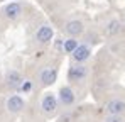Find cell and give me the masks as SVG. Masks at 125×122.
<instances>
[{
    "mask_svg": "<svg viewBox=\"0 0 125 122\" xmlns=\"http://www.w3.org/2000/svg\"><path fill=\"white\" fill-rule=\"evenodd\" d=\"M88 75V70L81 66V64H76V66H71L69 68V71H68V76H69V80L71 81H81Z\"/></svg>",
    "mask_w": 125,
    "mask_h": 122,
    "instance_id": "6da1fadb",
    "label": "cell"
},
{
    "mask_svg": "<svg viewBox=\"0 0 125 122\" xmlns=\"http://www.w3.org/2000/svg\"><path fill=\"white\" fill-rule=\"evenodd\" d=\"M125 110V103L122 100H110L106 103V112H108V115H120L122 112Z\"/></svg>",
    "mask_w": 125,
    "mask_h": 122,
    "instance_id": "7a4b0ae2",
    "label": "cell"
},
{
    "mask_svg": "<svg viewBox=\"0 0 125 122\" xmlns=\"http://www.w3.org/2000/svg\"><path fill=\"white\" fill-rule=\"evenodd\" d=\"M71 54H73V60H74V61L83 63V61H86L88 58H90L91 51H90V48H88V46H84V44H83V46H78Z\"/></svg>",
    "mask_w": 125,
    "mask_h": 122,
    "instance_id": "3957f363",
    "label": "cell"
},
{
    "mask_svg": "<svg viewBox=\"0 0 125 122\" xmlns=\"http://www.w3.org/2000/svg\"><path fill=\"white\" fill-rule=\"evenodd\" d=\"M7 109H9V112L17 114V112H21L22 109H24V100L19 95H14V97H10L7 100Z\"/></svg>",
    "mask_w": 125,
    "mask_h": 122,
    "instance_id": "277c9868",
    "label": "cell"
},
{
    "mask_svg": "<svg viewBox=\"0 0 125 122\" xmlns=\"http://www.w3.org/2000/svg\"><path fill=\"white\" fill-rule=\"evenodd\" d=\"M64 31H66L71 37H74V36H78V34L83 32V24H81L80 20H69V22L66 24Z\"/></svg>",
    "mask_w": 125,
    "mask_h": 122,
    "instance_id": "5b68a950",
    "label": "cell"
},
{
    "mask_svg": "<svg viewBox=\"0 0 125 122\" xmlns=\"http://www.w3.org/2000/svg\"><path fill=\"white\" fill-rule=\"evenodd\" d=\"M56 76H58V73H56L54 68H44L42 73H41L42 85H52V83L56 81Z\"/></svg>",
    "mask_w": 125,
    "mask_h": 122,
    "instance_id": "8992f818",
    "label": "cell"
},
{
    "mask_svg": "<svg viewBox=\"0 0 125 122\" xmlns=\"http://www.w3.org/2000/svg\"><path fill=\"white\" fill-rule=\"evenodd\" d=\"M21 12H22V7H21V3H17V2L9 3V5L5 7V10H3L5 17H9V19H17V17L21 15Z\"/></svg>",
    "mask_w": 125,
    "mask_h": 122,
    "instance_id": "52a82bcc",
    "label": "cell"
},
{
    "mask_svg": "<svg viewBox=\"0 0 125 122\" xmlns=\"http://www.w3.org/2000/svg\"><path fill=\"white\" fill-rule=\"evenodd\" d=\"M56 105H58V102H56V97H54V95H51V93H47V95L42 98V103H41L42 110H44V112H47V114L54 112Z\"/></svg>",
    "mask_w": 125,
    "mask_h": 122,
    "instance_id": "ba28073f",
    "label": "cell"
},
{
    "mask_svg": "<svg viewBox=\"0 0 125 122\" xmlns=\"http://www.w3.org/2000/svg\"><path fill=\"white\" fill-rule=\"evenodd\" d=\"M36 37H37V41H39V42H42V44L49 42V41L52 39V29H51L49 25H42L41 29L37 31Z\"/></svg>",
    "mask_w": 125,
    "mask_h": 122,
    "instance_id": "9c48e42d",
    "label": "cell"
},
{
    "mask_svg": "<svg viewBox=\"0 0 125 122\" xmlns=\"http://www.w3.org/2000/svg\"><path fill=\"white\" fill-rule=\"evenodd\" d=\"M59 98L64 105H71L74 102V92L69 88V86H62L59 90Z\"/></svg>",
    "mask_w": 125,
    "mask_h": 122,
    "instance_id": "30bf717a",
    "label": "cell"
},
{
    "mask_svg": "<svg viewBox=\"0 0 125 122\" xmlns=\"http://www.w3.org/2000/svg\"><path fill=\"white\" fill-rule=\"evenodd\" d=\"M7 85H9L10 88H17V86H21V85H22L21 73H17V71H10V73L7 75Z\"/></svg>",
    "mask_w": 125,
    "mask_h": 122,
    "instance_id": "8fae6325",
    "label": "cell"
},
{
    "mask_svg": "<svg viewBox=\"0 0 125 122\" xmlns=\"http://www.w3.org/2000/svg\"><path fill=\"white\" fill-rule=\"evenodd\" d=\"M76 48H78V41L74 37H69L68 41H64V51L66 53H73Z\"/></svg>",
    "mask_w": 125,
    "mask_h": 122,
    "instance_id": "7c38bea8",
    "label": "cell"
},
{
    "mask_svg": "<svg viewBox=\"0 0 125 122\" xmlns=\"http://www.w3.org/2000/svg\"><path fill=\"white\" fill-rule=\"evenodd\" d=\"M118 31H120V22H118V20H112V22H108V25H106V32H108L110 36L117 34Z\"/></svg>",
    "mask_w": 125,
    "mask_h": 122,
    "instance_id": "4fadbf2b",
    "label": "cell"
},
{
    "mask_svg": "<svg viewBox=\"0 0 125 122\" xmlns=\"http://www.w3.org/2000/svg\"><path fill=\"white\" fill-rule=\"evenodd\" d=\"M105 122H124V119L120 117V115H108Z\"/></svg>",
    "mask_w": 125,
    "mask_h": 122,
    "instance_id": "5bb4252c",
    "label": "cell"
},
{
    "mask_svg": "<svg viewBox=\"0 0 125 122\" xmlns=\"http://www.w3.org/2000/svg\"><path fill=\"white\" fill-rule=\"evenodd\" d=\"M31 88H32V85H31V83H29V81H25V83H24V85H22V90H24V92H29V90H31Z\"/></svg>",
    "mask_w": 125,
    "mask_h": 122,
    "instance_id": "9a60e30c",
    "label": "cell"
}]
</instances>
